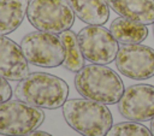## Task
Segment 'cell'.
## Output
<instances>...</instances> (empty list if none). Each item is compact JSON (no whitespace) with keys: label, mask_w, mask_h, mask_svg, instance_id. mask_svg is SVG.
Returning a JSON list of instances; mask_svg holds the SVG:
<instances>
[{"label":"cell","mask_w":154,"mask_h":136,"mask_svg":"<svg viewBox=\"0 0 154 136\" xmlns=\"http://www.w3.org/2000/svg\"><path fill=\"white\" fill-rule=\"evenodd\" d=\"M75 87L83 97L105 105L118 104L124 93L123 81L114 70L91 63L76 72Z\"/></svg>","instance_id":"cell-1"},{"label":"cell","mask_w":154,"mask_h":136,"mask_svg":"<svg viewBox=\"0 0 154 136\" xmlns=\"http://www.w3.org/2000/svg\"><path fill=\"white\" fill-rule=\"evenodd\" d=\"M14 95L18 100L29 105L55 110L63 107L67 100L69 85L58 76L47 72H31L19 81Z\"/></svg>","instance_id":"cell-2"},{"label":"cell","mask_w":154,"mask_h":136,"mask_svg":"<svg viewBox=\"0 0 154 136\" xmlns=\"http://www.w3.org/2000/svg\"><path fill=\"white\" fill-rule=\"evenodd\" d=\"M63 116L70 128L82 136H106L113 117L105 104L88 99H70L63 105Z\"/></svg>","instance_id":"cell-3"},{"label":"cell","mask_w":154,"mask_h":136,"mask_svg":"<svg viewBox=\"0 0 154 136\" xmlns=\"http://www.w3.org/2000/svg\"><path fill=\"white\" fill-rule=\"evenodd\" d=\"M75 16L67 0H29L26 11L28 20L35 29L53 34L71 29Z\"/></svg>","instance_id":"cell-4"},{"label":"cell","mask_w":154,"mask_h":136,"mask_svg":"<svg viewBox=\"0 0 154 136\" xmlns=\"http://www.w3.org/2000/svg\"><path fill=\"white\" fill-rule=\"evenodd\" d=\"M20 48L29 64L38 67H58L65 60V47L57 34L32 31L20 41Z\"/></svg>","instance_id":"cell-5"},{"label":"cell","mask_w":154,"mask_h":136,"mask_svg":"<svg viewBox=\"0 0 154 136\" xmlns=\"http://www.w3.org/2000/svg\"><path fill=\"white\" fill-rule=\"evenodd\" d=\"M45 120L42 108L20 100L0 104V135L24 136L36 130Z\"/></svg>","instance_id":"cell-6"},{"label":"cell","mask_w":154,"mask_h":136,"mask_svg":"<svg viewBox=\"0 0 154 136\" xmlns=\"http://www.w3.org/2000/svg\"><path fill=\"white\" fill-rule=\"evenodd\" d=\"M77 41L84 59L91 64H109L116 60L119 51V42L102 25L88 24L82 28L77 34Z\"/></svg>","instance_id":"cell-7"},{"label":"cell","mask_w":154,"mask_h":136,"mask_svg":"<svg viewBox=\"0 0 154 136\" xmlns=\"http://www.w3.org/2000/svg\"><path fill=\"white\" fill-rule=\"evenodd\" d=\"M118 71L131 79H148L154 76V49L141 43L119 47L116 57Z\"/></svg>","instance_id":"cell-8"},{"label":"cell","mask_w":154,"mask_h":136,"mask_svg":"<svg viewBox=\"0 0 154 136\" xmlns=\"http://www.w3.org/2000/svg\"><path fill=\"white\" fill-rule=\"evenodd\" d=\"M119 113L132 122H146L154 117V85L140 83L124 89L118 101Z\"/></svg>","instance_id":"cell-9"},{"label":"cell","mask_w":154,"mask_h":136,"mask_svg":"<svg viewBox=\"0 0 154 136\" xmlns=\"http://www.w3.org/2000/svg\"><path fill=\"white\" fill-rule=\"evenodd\" d=\"M29 73V63L20 45L0 35V76L7 81H20Z\"/></svg>","instance_id":"cell-10"},{"label":"cell","mask_w":154,"mask_h":136,"mask_svg":"<svg viewBox=\"0 0 154 136\" xmlns=\"http://www.w3.org/2000/svg\"><path fill=\"white\" fill-rule=\"evenodd\" d=\"M108 7L120 17L142 24H154V0H106Z\"/></svg>","instance_id":"cell-11"},{"label":"cell","mask_w":154,"mask_h":136,"mask_svg":"<svg viewBox=\"0 0 154 136\" xmlns=\"http://www.w3.org/2000/svg\"><path fill=\"white\" fill-rule=\"evenodd\" d=\"M75 14L84 23L103 25L109 18V7L106 0H67Z\"/></svg>","instance_id":"cell-12"},{"label":"cell","mask_w":154,"mask_h":136,"mask_svg":"<svg viewBox=\"0 0 154 136\" xmlns=\"http://www.w3.org/2000/svg\"><path fill=\"white\" fill-rule=\"evenodd\" d=\"M109 31L114 39L123 45L141 43L148 36V28L146 24L125 17H118L113 19L109 26Z\"/></svg>","instance_id":"cell-13"},{"label":"cell","mask_w":154,"mask_h":136,"mask_svg":"<svg viewBox=\"0 0 154 136\" xmlns=\"http://www.w3.org/2000/svg\"><path fill=\"white\" fill-rule=\"evenodd\" d=\"M29 0H0V35L13 32L24 20Z\"/></svg>","instance_id":"cell-14"},{"label":"cell","mask_w":154,"mask_h":136,"mask_svg":"<svg viewBox=\"0 0 154 136\" xmlns=\"http://www.w3.org/2000/svg\"><path fill=\"white\" fill-rule=\"evenodd\" d=\"M60 39L65 47V60L63 63L64 67L69 71L77 72L84 66V57L81 52L77 35L72 30H66L60 34Z\"/></svg>","instance_id":"cell-15"},{"label":"cell","mask_w":154,"mask_h":136,"mask_svg":"<svg viewBox=\"0 0 154 136\" xmlns=\"http://www.w3.org/2000/svg\"><path fill=\"white\" fill-rule=\"evenodd\" d=\"M106 136H153L150 130L140 122H120L111 126Z\"/></svg>","instance_id":"cell-16"},{"label":"cell","mask_w":154,"mask_h":136,"mask_svg":"<svg viewBox=\"0 0 154 136\" xmlns=\"http://www.w3.org/2000/svg\"><path fill=\"white\" fill-rule=\"evenodd\" d=\"M12 96V88L7 79L0 76V104L10 100Z\"/></svg>","instance_id":"cell-17"},{"label":"cell","mask_w":154,"mask_h":136,"mask_svg":"<svg viewBox=\"0 0 154 136\" xmlns=\"http://www.w3.org/2000/svg\"><path fill=\"white\" fill-rule=\"evenodd\" d=\"M24 136H53V135H51L49 132L42 131V130H34V131H31V132H29Z\"/></svg>","instance_id":"cell-18"},{"label":"cell","mask_w":154,"mask_h":136,"mask_svg":"<svg viewBox=\"0 0 154 136\" xmlns=\"http://www.w3.org/2000/svg\"><path fill=\"white\" fill-rule=\"evenodd\" d=\"M150 132H152V135L154 136V117L150 119Z\"/></svg>","instance_id":"cell-19"},{"label":"cell","mask_w":154,"mask_h":136,"mask_svg":"<svg viewBox=\"0 0 154 136\" xmlns=\"http://www.w3.org/2000/svg\"><path fill=\"white\" fill-rule=\"evenodd\" d=\"M153 34H154V24H153Z\"/></svg>","instance_id":"cell-20"}]
</instances>
